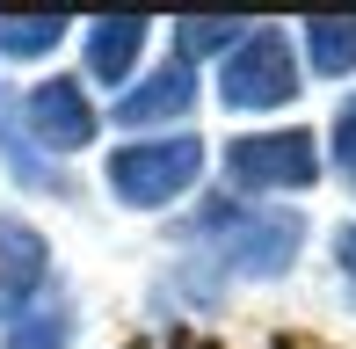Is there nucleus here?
Returning a JSON list of instances; mask_svg holds the SVG:
<instances>
[{"label":"nucleus","instance_id":"nucleus-7","mask_svg":"<svg viewBox=\"0 0 356 349\" xmlns=\"http://www.w3.org/2000/svg\"><path fill=\"white\" fill-rule=\"evenodd\" d=\"M189 109H197V66L168 58V66H153V73H145L138 88H124L109 117H117L124 131H160V124L189 117Z\"/></svg>","mask_w":356,"mask_h":349},{"label":"nucleus","instance_id":"nucleus-11","mask_svg":"<svg viewBox=\"0 0 356 349\" xmlns=\"http://www.w3.org/2000/svg\"><path fill=\"white\" fill-rule=\"evenodd\" d=\"M66 29V15H0V58H51Z\"/></svg>","mask_w":356,"mask_h":349},{"label":"nucleus","instance_id":"nucleus-12","mask_svg":"<svg viewBox=\"0 0 356 349\" xmlns=\"http://www.w3.org/2000/svg\"><path fill=\"white\" fill-rule=\"evenodd\" d=\"M0 349H73V306H66V298L37 306L29 320L8 327V342H0Z\"/></svg>","mask_w":356,"mask_h":349},{"label":"nucleus","instance_id":"nucleus-5","mask_svg":"<svg viewBox=\"0 0 356 349\" xmlns=\"http://www.w3.org/2000/svg\"><path fill=\"white\" fill-rule=\"evenodd\" d=\"M22 124H29V138H37V153H80L95 131H102L88 88L66 81V73H58V81H37L22 95Z\"/></svg>","mask_w":356,"mask_h":349},{"label":"nucleus","instance_id":"nucleus-8","mask_svg":"<svg viewBox=\"0 0 356 349\" xmlns=\"http://www.w3.org/2000/svg\"><path fill=\"white\" fill-rule=\"evenodd\" d=\"M145 37H153V22H145V15H102V22H88V29H80V51H88V81L124 88V81L138 73Z\"/></svg>","mask_w":356,"mask_h":349},{"label":"nucleus","instance_id":"nucleus-14","mask_svg":"<svg viewBox=\"0 0 356 349\" xmlns=\"http://www.w3.org/2000/svg\"><path fill=\"white\" fill-rule=\"evenodd\" d=\"M334 168H342V182L356 189V102L334 109Z\"/></svg>","mask_w":356,"mask_h":349},{"label":"nucleus","instance_id":"nucleus-13","mask_svg":"<svg viewBox=\"0 0 356 349\" xmlns=\"http://www.w3.org/2000/svg\"><path fill=\"white\" fill-rule=\"evenodd\" d=\"M248 37L240 22H175V58H204V51H233V44Z\"/></svg>","mask_w":356,"mask_h":349},{"label":"nucleus","instance_id":"nucleus-2","mask_svg":"<svg viewBox=\"0 0 356 349\" xmlns=\"http://www.w3.org/2000/svg\"><path fill=\"white\" fill-rule=\"evenodd\" d=\"M197 174H204V138L168 131V138H131V146H117L109 168H102V182H109V197H117L124 211H160V204L189 197Z\"/></svg>","mask_w":356,"mask_h":349},{"label":"nucleus","instance_id":"nucleus-15","mask_svg":"<svg viewBox=\"0 0 356 349\" xmlns=\"http://www.w3.org/2000/svg\"><path fill=\"white\" fill-rule=\"evenodd\" d=\"M334 262H342V277H349V291H356V226L334 233Z\"/></svg>","mask_w":356,"mask_h":349},{"label":"nucleus","instance_id":"nucleus-4","mask_svg":"<svg viewBox=\"0 0 356 349\" xmlns=\"http://www.w3.org/2000/svg\"><path fill=\"white\" fill-rule=\"evenodd\" d=\"M225 182L269 197V189H313L320 182V138L313 131H240L225 146Z\"/></svg>","mask_w":356,"mask_h":349},{"label":"nucleus","instance_id":"nucleus-6","mask_svg":"<svg viewBox=\"0 0 356 349\" xmlns=\"http://www.w3.org/2000/svg\"><path fill=\"white\" fill-rule=\"evenodd\" d=\"M44 284H51V247H44V233L29 226V218H0V320H29L44 298Z\"/></svg>","mask_w":356,"mask_h":349},{"label":"nucleus","instance_id":"nucleus-10","mask_svg":"<svg viewBox=\"0 0 356 349\" xmlns=\"http://www.w3.org/2000/svg\"><path fill=\"white\" fill-rule=\"evenodd\" d=\"M298 58H313V73H327V81L356 73V15H313L298 29Z\"/></svg>","mask_w":356,"mask_h":349},{"label":"nucleus","instance_id":"nucleus-1","mask_svg":"<svg viewBox=\"0 0 356 349\" xmlns=\"http://www.w3.org/2000/svg\"><path fill=\"white\" fill-rule=\"evenodd\" d=\"M189 241L211 255L218 277H284L305 247V226L291 211H248V204H211L189 226Z\"/></svg>","mask_w":356,"mask_h":349},{"label":"nucleus","instance_id":"nucleus-3","mask_svg":"<svg viewBox=\"0 0 356 349\" xmlns=\"http://www.w3.org/2000/svg\"><path fill=\"white\" fill-rule=\"evenodd\" d=\"M298 51H291L284 29H248V37L225 51L218 66V102L240 109V117H262V109H284L298 95Z\"/></svg>","mask_w":356,"mask_h":349},{"label":"nucleus","instance_id":"nucleus-9","mask_svg":"<svg viewBox=\"0 0 356 349\" xmlns=\"http://www.w3.org/2000/svg\"><path fill=\"white\" fill-rule=\"evenodd\" d=\"M0 161H8L15 182H29V189H58L51 153H37V138H29V124H22V102H15L8 88H0Z\"/></svg>","mask_w":356,"mask_h":349}]
</instances>
